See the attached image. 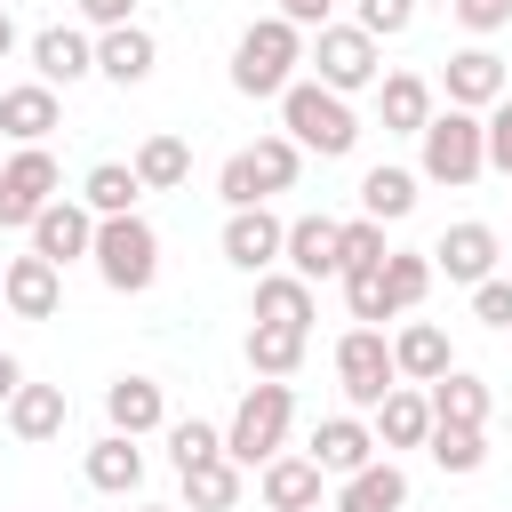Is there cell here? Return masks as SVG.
Returning a JSON list of instances; mask_svg holds the SVG:
<instances>
[{"instance_id": "cell-1", "label": "cell", "mask_w": 512, "mask_h": 512, "mask_svg": "<svg viewBox=\"0 0 512 512\" xmlns=\"http://www.w3.org/2000/svg\"><path fill=\"white\" fill-rule=\"evenodd\" d=\"M288 424H296V392H288V376H256V384L240 392L232 424H224V456H232L240 472H256V464H272V456L288 448Z\"/></svg>"}, {"instance_id": "cell-2", "label": "cell", "mask_w": 512, "mask_h": 512, "mask_svg": "<svg viewBox=\"0 0 512 512\" xmlns=\"http://www.w3.org/2000/svg\"><path fill=\"white\" fill-rule=\"evenodd\" d=\"M280 136H288L296 152L344 160V152L360 144V120H352V104H344L336 88H320V80H288V88H280Z\"/></svg>"}, {"instance_id": "cell-3", "label": "cell", "mask_w": 512, "mask_h": 512, "mask_svg": "<svg viewBox=\"0 0 512 512\" xmlns=\"http://www.w3.org/2000/svg\"><path fill=\"white\" fill-rule=\"evenodd\" d=\"M296 64H304V32L288 16H264L232 40V88L240 96H280L296 80Z\"/></svg>"}, {"instance_id": "cell-4", "label": "cell", "mask_w": 512, "mask_h": 512, "mask_svg": "<svg viewBox=\"0 0 512 512\" xmlns=\"http://www.w3.org/2000/svg\"><path fill=\"white\" fill-rule=\"evenodd\" d=\"M88 256H96L104 288H120V296H144V288L160 280V232H152L136 208H128V216H96Z\"/></svg>"}, {"instance_id": "cell-5", "label": "cell", "mask_w": 512, "mask_h": 512, "mask_svg": "<svg viewBox=\"0 0 512 512\" xmlns=\"http://www.w3.org/2000/svg\"><path fill=\"white\" fill-rule=\"evenodd\" d=\"M416 144H424V184H472L480 168H488V144H480V112H464V104H448V112H432L424 128H416Z\"/></svg>"}, {"instance_id": "cell-6", "label": "cell", "mask_w": 512, "mask_h": 512, "mask_svg": "<svg viewBox=\"0 0 512 512\" xmlns=\"http://www.w3.org/2000/svg\"><path fill=\"white\" fill-rule=\"evenodd\" d=\"M304 64H312V80H320V88H336V96H352V88H376V80H384V56H376V40H368L360 24H320V32H312V48H304Z\"/></svg>"}, {"instance_id": "cell-7", "label": "cell", "mask_w": 512, "mask_h": 512, "mask_svg": "<svg viewBox=\"0 0 512 512\" xmlns=\"http://www.w3.org/2000/svg\"><path fill=\"white\" fill-rule=\"evenodd\" d=\"M336 384H344V400H352V408H376V400L400 384V368H392V336L352 320V328L336 336Z\"/></svg>"}, {"instance_id": "cell-8", "label": "cell", "mask_w": 512, "mask_h": 512, "mask_svg": "<svg viewBox=\"0 0 512 512\" xmlns=\"http://www.w3.org/2000/svg\"><path fill=\"white\" fill-rule=\"evenodd\" d=\"M56 152L48 144H16L8 160H0V232H24L48 200H56Z\"/></svg>"}, {"instance_id": "cell-9", "label": "cell", "mask_w": 512, "mask_h": 512, "mask_svg": "<svg viewBox=\"0 0 512 512\" xmlns=\"http://www.w3.org/2000/svg\"><path fill=\"white\" fill-rule=\"evenodd\" d=\"M24 232H32V256H48V264L64 272L72 256H88V240H96V216H88L80 200H64V192H56V200H48V208H40Z\"/></svg>"}, {"instance_id": "cell-10", "label": "cell", "mask_w": 512, "mask_h": 512, "mask_svg": "<svg viewBox=\"0 0 512 512\" xmlns=\"http://www.w3.org/2000/svg\"><path fill=\"white\" fill-rule=\"evenodd\" d=\"M280 256H288L296 280H336L344 272V224L336 216H296L288 240H280Z\"/></svg>"}, {"instance_id": "cell-11", "label": "cell", "mask_w": 512, "mask_h": 512, "mask_svg": "<svg viewBox=\"0 0 512 512\" xmlns=\"http://www.w3.org/2000/svg\"><path fill=\"white\" fill-rule=\"evenodd\" d=\"M424 256H432V272H448L456 288H472V280H488V272H496V232H488L480 216H464V224H448Z\"/></svg>"}, {"instance_id": "cell-12", "label": "cell", "mask_w": 512, "mask_h": 512, "mask_svg": "<svg viewBox=\"0 0 512 512\" xmlns=\"http://www.w3.org/2000/svg\"><path fill=\"white\" fill-rule=\"evenodd\" d=\"M0 296H8V312L16 320H56V304H64V272L48 264V256H8V272H0Z\"/></svg>"}, {"instance_id": "cell-13", "label": "cell", "mask_w": 512, "mask_h": 512, "mask_svg": "<svg viewBox=\"0 0 512 512\" xmlns=\"http://www.w3.org/2000/svg\"><path fill=\"white\" fill-rule=\"evenodd\" d=\"M280 240H288V224L272 208H232L224 216V264H240V272H272Z\"/></svg>"}, {"instance_id": "cell-14", "label": "cell", "mask_w": 512, "mask_h": 512, "mask_svg": "<svg viewBox=\"0 0 512 512\" xmlns=\"http://www.w3.org/2000/svg\"><path fill=\"white\" fill-rule=\"evenodd\" d=\"M32 72H40L48 88H72V80L96 72V40L72 32V24H48V32H32Z\"/></svg>"}, {"instance_id": "cell-15", "label": "cell", "mask_w": 512, "mask_h": 512, "mask_svg": "<svg viewBox=\"0 0 512 512\" xmlns=\"http://www.w3.org/2000/svg\"><path fill=\"white\" fill-rule=\"evenodd\" d=\"M152 64H160V40H152L144 24H112V32L96 40V72H104L112 88H144Z\"/></svg>"}, {"instance_id": "cell-16", "label": "cell", "mask_w": 512, "mask_h": 512, "mask_svg": "<svg viewBox=\"0 0 512 512\" xmlns=\"http://www.w3.org/2000/svg\"><path fill=\"white\" fill-rule=\"evenodd\" d=\"M440 88H448V104L488 112V104L504 96V56H496V48H456V56H448V72H440Z\"/></svg>"}, {"instance_id": "cell-17", "label": "cell", "mask_w": 512, "mask_h": 512, "mask_svg": "<svg viewBox=\"0 0 512 512\" xmlns=\"http://www.w3.org/2000/svg\"><path fill=\"white\" fill-rule=\"evenodd\" d=\"M304 456H312V464H320L328 480H344V472H360V464L376 456V432H368L360 416H320V424H312V448H304Z\"/></svg>"}, {"instance_id": "cell-18", "label": "cell", "mask_w": 512, "mask_h": 512, "mask_svg": "<svg viewBox=\"0 0 512 512\" xmlns=\"http://www.w3.org/2000/svg\"><path fill=\"white\" fill-rule=\"evenodd\" d=\"M400 504H408V472L392 456H368L360 472H344V488H336L328 512H400Z\"/></svg>"}, {"instance_id": "cell-19", "label": "cell", "mask_w": 512, "mask_h": 512, "mask_svg": "<svg viewBox=\"0 0 512 512\" xmlns=\"http://www.w3.org/2000/svg\"><path fill=\"white\" fill-rule=\"evenodd\" d=\"M64 120V104H56V88L48 80H24V88H0V136H16V144H48V128Z\"/></svg>"}, {"instance_id": "cell-20", "label": "cell", "mask_w": 512, "mask_h": 512, "mask_svg": "<svg viewBox=\"0 0 512 512\" xmlns=\"http://www.w3.org/2000/svg\"><path fill=\"white\" fill-rule=\"evenodd\" d=\"M104 416H112V432L144 440V432H160V424H168V400H160V384H152V376H112V384H104Z\"/></svg>"}, {"instance_id": "cell-21", "label": "cell", "mask_w": 512, "mask_h": 512, "mask_svg": "<svg viewBox=\"0 0 512 512\" xmlns=\"http://www.w3.org/2000/svg\"><path fill=\"white\" fill-rule=\"evenodd\" d=\"M64 416H72L64 384H16V400H8V432H16L24 448L56 440V432H64Z\"/></svg>"}, {"instance_id": "cell-22", "label": "cell", "mask_w": 512, "mask_h": 512, "mask_svg": "<svg viewBox=\"0 0 512 512\" xmlns=\"http://www.w3.org/2000/svg\"><path fill=\"white\" fill-rule=\"evenodd\" d=\"M376 448H424V432H432V400L416 392V384H392L384 400H376Z\"/></svg>"}, {"instance_id": "cell-23", "label": "cell", "mask_w": 512, "mask_h": 512, "mask_svg": "<svg viewBox=\"0 0 512 512\" xmlns=\"http://www.w3.org/2000/svg\"><path fill=\"white\" fill-rule=\"evenodd\" d=\"M376 112H384L392 136H416V128L432 120V80H424V72H384V80H376Z\"/></svg>"}, {"instance_id": "cell-24", "label": "cell", "mask_w": 512, "mask_h": 512, "mask_svg": "<svg viewBox=\"0 0 512 512\" xmlns=\"http://www.w3.org/2000/svg\"><path fill=\"white\" fill-rule=\"evenodd\" d=\"M128 168H136V184H144V192H176V184L192 176V144H184L176 128H152V136L136 144V160H128Z\"/></svg>"}, {"instance_id": "cell-25", "label": "cell", "mask_w": 512, "mask_h": 512, "mask_svg": "<svg viewBox=\"0 0 512 512\" xmlns=\"http://www.w3.org/2000/svg\"><path fill=\"white\" fill-rule=\"evenodd\" d=\"M392 368H400L408 384H432L440 368H456V352H448V328H432V320H408V328L392 336Z\"/></svg>"}, {"instance_id": "cell-26", "label": "cell", "mask_w": 512, "mask_h": 512, "mask_svg": "<svg viewBox=\"0 0 512 512\" xmlns=\"http://www.w3.org/2000/svg\"><path fill=\"white\" fill-rule=\"evenodd\" d=\"M424 400H432V424H488V384L472 368H440Z\"/></svg>"}, {"instance_id": "cell-27", "label": "cell", "mask_w": 512, "mask_h": 512, "mask_svg": "<svg viewBox=\"0 0 512 512\" xmlns=\"http://www.w3.org/2000/svg\"><path fill=\"white\" fill-rule=\"evenodd\" d=\"M88 488H104V496H136V488H144V448H136L128 432H104V440L88 448Z\"/></svg>"}, {"instance_id": "cell-28", "label": "cell", "mask_w": 512, "mask_h": 512, "mask_svg": "<svg viewBox=\"0 0 512 512\" xmlns=\"http://www.w3.org/2000/svg\"><path fill=\"white\" fill-rule=\"evenodd\" d=\"M320 480H328V472H320L312 456H288V448H280V456L264 464V504H272V512H312V504H320Z\"/></svg>"}, {"instance_id": "cell-29", "label": "cell", "mask_w": 512, "mask_h": 512, "mask_svg": "<svg viewBox=\"0 0 512 512\" xmlns=\"http://www.w3.org/2000/svg\"><path fill=\"white\" fill-rule=\"evenodd\" d=\"M256 320H272V328H312V280H296V272H256Z\"/></svg>"}, {"instance_id": "cell-30", "label": "cell", "mask_w": 512, "mask_h": 512, "mask_svg": "<svg viewBox=\"0 0 512 512\" xmlns=\"http://www.w3.org/2000/svg\"><path fill=\"white\" fill-rule=\"evenodd\" d=\"M304 344H312V328H272V320H256V328H248V368H256V376H296V368H304Z\"/></svg>"}, {"instance_id": "cell-31", "label": "cell", "mask_w": 512, "mask_h": 512, "mask_svg": "<svg viewBox=\"0 0 512 512\" xmlns=\"http://www.w3.org/2000/svg\"><path fill=\"white\" fill-rule=\"evenodd\" d=\"M136 192H144V184H136V168H120V160H96V168L80 176V208H88V216H128Z\"/></svg>"}, {"instance_id": "cell-32", "label": "cell", "mask_w": 512, "mask_h": 512, "mask_svg": "<svg viewBox=\"0 0 512 512\" xmlns=\"http://www.w3.org/2000/svg\"><path fill=\"white\" fill-rule=\"evenodd\" d=\"M408 208H416V176H408V168H368V176H360V216L400 224Z\"/></svg>"}, {"instance_id": "cell-33", "label": "cell", "mask_w": 512, "mask_h": 512, "mask_svg": "<svg viewBox=\"0 0 512 512\" xmlns=\"http://www.w3.org/2000/svg\"><path fill=\"white\" fill-rule=\"evenodd\" d=\"M184 504H192V512H232V504H240V464H232V456L192 464V472H184Z\"/></svg>"}, {"instance_id": "cell-34", "label": "cell", "mask_w": 512, "mask_h": 512, "mask_svg": "<svg viewBox=\"0 0 512 512\" xmlns=\"http://www.w3.org/2000/svg\"><path fill=\"white\" fill-rule=\"evenodd\" d=\"M424 448H432L440 472H480V464H488V432H480V424H432Z\"/></svg>"}, {"instance_id": "cell-35", "label": "cell", "mask_w": 512, "mask_h": 512, "mask_svg": "<svg viewBox=\"0 0 512 512\" xmlns=\"http://www.w3.org/2000/svg\"><path fill=\"white\" fill-rule=\"evenodd\" d=\"M432 280H440V272H432V256H424V248H384V288H392V304H400V312H408V304H424V296H432Z\"/></svg>"}, {"instance_id": "cell-36", "label": "cell", "mask_w": 512, "mask_h": 512, "mask_svg": "<svg viewBox=\"0 0 512 512\" xmlns=\"http://www.w3.org/2000/svg\"><path fill=\"white\" fill-rule=\"evenodd\" d=\"M160 432H168V464H176V472H192V464L224 456V432H216L208 416H176V424H160Z\"/></svg>"}, {"instance_id": "cell-37", "label": "cell", "mask_w": 512, "mask_h": 512, "mask_svg": "<svg viewBox=\"0 0 512 512\" xmlns=\"http://www.w3.org/2000/svg\"><path fill=\"white\" fill-rule=\"evenodd\" d=\"M344 304H352V320H360V328H376V320H392V312H400V304H392V288H384V264L344 272Z\"/></svg>"}, {"instance_id": "cell-38", "label": "cell", "mask_w": 512, "mask_h": 512, "mask_svg": "<svg viewBox=\"0 0 512 512\" xmlns=\"http://www.w3.org/2000/svg\"><path fill=\"white\" fill-rule=\"evenodd\" d=\"M248 160H256V176H264V192H288V184L304 176V152H296L288 136H256V144H248Z\"/></svg>"}, {"instance_id": "cell-39", "label": "cell", "mask_w": 512, "mask_h": 512, "mask_svg": "<svg viewBox=\"0 0 512 512\" xmlns=\"http://www.w3.org/2000/svg\"><path fill=\"white\" fill-rule=\"evenodd\" d=\"M216 192H224V208H264L272 192H264V176H256V160L248 152H232L224 168H216Z\"/></svg>"}, {"instance_id": "cell-40", "label": "cell", "mask_w": 512, "mask_h": 512, "mask_svg": "<svg viewBox=\"0 0 512 512\" xmlns=\"http://www.w3.org/2000/svg\"><path fill=\"white\" fill-rule=\"evenodd\" d=\"M368 264H384V224L376 216H352L344 224V272H368ZM336 272V280H344Z\"/></svg>"}, {"instance_id": "cell-41", "label": "cell", "mask_w": 512, "mask_h": 512, "mask_svg": "<svg viewBox=\"0 0 512 512\" xmlns=\"http://www.w3.org/2000/svg\"><path fill=\"white\" fill-rule=\"evenodd\" d=\"M368 40H400L408 24H416V0H360V16H352Z\"/></svg>"}, {"instance_id": "cell-42", "label": "cell", "mask_w": 512, "mask_h": 512, "mask_svg": "<svg viewBox=\"0 0 512 512\" xmlns=\"http://www.w3.org/2000/svg\"><path fill=\"white\" fill-rule=\"evenodd\" d=\"M472 320H488V328H512V272L496 280H472Z\"/></svg>"}, {"instance_id": "cell-43", "label": "cell", "mask_w": 512, "mask_h": 512, "mask_svg": "<svg viewBox=\"0 0 512 512\" xmlns=\"http://www.w3.org/2000/svg\"><path fill=\"white\" fill-rule=\"evenodd\" d=\"M480 144H488V168H504V176H512V96H496V104H488Z\"/></svg>"}, {"instance_id": "cell-44", "label": "cell", "mask_w": 512, "mask_h": 512, "mask_svg": "<svg viewBox=\"0 0 512 512\" xmlns=\"http://www.w3.org/2000/svg\"><path fill=\"white\" fill-rule=\"evenodd\" d=\"M448 8H456L464 32H504L512 24V0H448Z\"/></svg>"}, {"instance_id": "cell-45", "label": "cell", "mask_w": 512, "mask_h": 512, "mask_svg": "<svg viewBox=\"0 0 512 512\" xmlns=\"http://www.w3.org/2000/svg\"><path fill=\"white\" fill-rule=\"evenodd\" d=\"M328 8H336V0H272V16H288L296 32H320V24H328Z\"/></svg>"}, {"instance_id": "cell-46", "label": "cell", "mask_w": 512, "mask_h": 512, "mask_svg": "<svg viewBox=\"0 0 512 512\" xmlns=\"http://www.w3.org/2000/svg\"><path fill=\"white\" fill-rule=\"evenodd\" d=\"M80 16H88L96 32H112V24H128V0H80Z\"/></svg>"}, {"instance_id": "cell-47", "label": "cell", "mask_w": 512, "mask_h": 512, "mask_svg": "<svg viewBox=\"0 0 512 512\" xmlns=\"http://www.w3.org/2000/svg\"><path fill=\"white\" fill-rule=\"evenodd\" d=\"M16 384H24V360H16V352H0V408L16 400Z\"/></svg>"}, {"instance_id": "cell-48", "label": "cell", "mask_w": 512, "mask_h": 512, "mask_svg": "<svg viewBox=\"0 0 512 512\" xmlns=\"http://www.w3.org/2000/svg\"><path fill=\"white\" fill-rule=\"evenodd\" d=\"M16 56V16H8V0H0V64Z\"/></svg>"}, {"instance_id": "cell-49", "label": "cell", "mask_w": 512, "mask_h": 512, "mask_svg": "<svg viewBox=\"0 0 512 512\" xmlns=\"http://www.w3.org/2000/svg\"><path fill=\"white\" fill-rule=\"evenodd\" d=\"M144 512H176V504H144Z\"/></svg>"}, {"instance_id": "cell-50", "label": "cell", "mask_w": 512, "mask_h": 512, "mask_svg": "<svg viewBox=\"0 0 512 512\" xmlns=\"http://www.w3.org/2000/svg\"><path fill=\"white\" fill-rule=\"evenodd\" d=\"M0 272H8V256H0Z\"/></svg>"}, {"instance_id": "cell-51", "label": "cell", "mask_w": 512, "mask_h": 512, "mask_svg": "<svg viewBox=\"0 0 512 512\" xmlns=\"http://www.w3.org/2000/svg\"><path fill=\"white\" fill-rule=\"evenodd\" d=\"M504 424H512V416H504Z\"/></svg>"}, {"instance_id": "cell-52", "label": "cell", "mask_w": 512, "mask_h": 512, "mask_svg": "<svg viewBox=\"0 0 512 512\" xmlns=\"http://www.w3.org/2000/svg\"><path fill=\"white\" fill-rule=\"evenodd\" d=\"M312 512H320V504H312Z\"/></svg>"}]
</instances>
